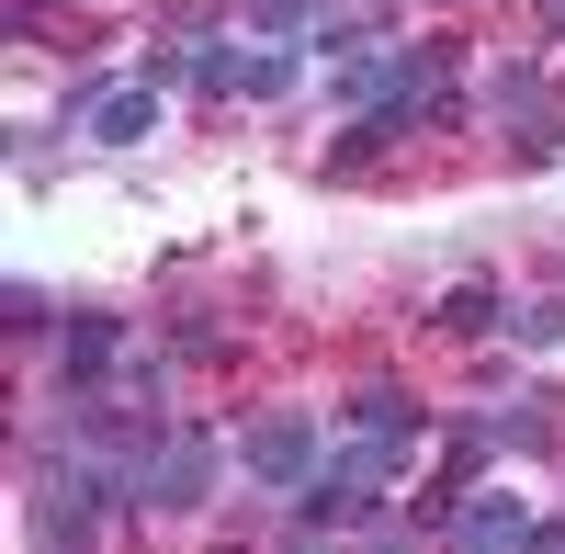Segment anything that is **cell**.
Wrapping results in <instances>:
<instances>
[{"label":"cell","mask_w":565,"mask_h":554,"mask_svg":"<svg viewBox=\"0 0 565 554\" xmlns=\"http://www.w3.org/2000/svg\"><path fill=\"white\" fill-rule=\"evenodd\" d=\"M543 23H554V34H565V0H543Z\"/></svg>","instance_id":"obj_13"},{"label":"cell","mask_w":565,"mask_h":554,"mask_svg":"<svg viewBox=\"0 0 565 554\" xmlns=\"http://www.w3.org/2000/svg\"><path fill=\"white\" fill-rule=\"evenodd\" d=\"M181 68H193V90H204V103H215V90H249V57H238L226 34H204L193 57H181Z\"/></svg>","instance_id":"obj_7"},{"label":"cell","mask_w":565,"mask_h":554,"mask_svg":"<svg viewBox=\"0 0 565 554\" xmlns=\"http://www.w3.org/2000/svg\"><path fill=\"white\" fill-rule=\"evenodd\" d=\"M441 317H452V329H498V317H509V306H498V284H487V295H452Z\"/></svg>","instance_id":"obj_11"},{"label":"cell","mask_w":565,"mask_h":554,"mask_svg":"<svg viewBox=\"0 0 565 554\" xmlns=\"http://www.w3.org/2000/svg\"><path fill=\"white\" fill-rule=\"evenodd\" d=\"M306 12H317V0H249V23H260V34H295Z\"/></svg>","instance_id":"obj_12"},{"label":"cell","mask_w":565,"mask_h":554,"mask_svg":"<svg viewBox=\"0 0 565 554\" xmlns=\"http://www.w3.org/2000/svg\"><path fill=\"white\" fill-rule=\"evenodd\" d=\"M452 532H463V543H532V510H521L509 487H476V498L452 510Z\"/></svg>","instance_id":"obj_6"},{"label":"cell","mask_w":565,"mask_h":554,"mask_svg":"<svg viewBox=\"0 0 565 554\" xmlns=\"http://www.w3.org/2000/svg\"><path fill=\"white\" fill-rule=\"evenodd\" d=\"M565 90L543 79V68H487V114H498V136H509V148H521V159H554L565 148Z\"/></svg>","instance_id":"obj_2"},{"label":"cell","mask_w":565,"mask_h":554,"mask_svg":"<svg viewBox=\"0 0 565 554\" xmlns=\"http://www.w3.org/2000/svg\"><path fill=\"white\" fill-rule=\"evenodd\" d=\"M148 125H159V90H148V79H114V90H90V136H103V148H136Z\"/></svg>","instance_id":"obj_5"},{"label":"cell","mask_w":565,"mask_h":554,"mask_svg":"<svg viewBox=\"0 0 565 554\" xmlns=\"http://www.w3.org/2000/svg\"><path fill=\"white\" fill-rule=\"evenodd\" d=\"M509 329H521L532 351H543V340H565V295H532V306H509Z\"/></svg>","instance_id":"obj_10"},{"label":"cell","mask_w":565,"mask_h":554,"mask_svg":"<svg viewBox=\"0 0 565 554\" xmlns=\"http://www.w3.org/2000/svg\"><path fill=\"white\" fill-rule=\"evenodd\" d=\"M215 465H226V452H215V430H170L159 452H148V510H204V498H215Z\"/></svg>","instance_id":"obj_3"},{"label":"cell","mask_w":565,"mask_h":554,"mask_svg":"<svg viewBox=\"0 0 565 554\" xmlns=\"http://www.w3.org/2000/svg\"><path fill=\"white\" fill-rule=\"evenodd\" d=\"M351 419L362 430H418V396L407 385H351Z\"/></svg>","instance_id":"obj_8"},{"label":"cell","mask_w":565,"mask_h":554,"mask_svg":"<svg viewBox=\"0 0 565 554\" xmlns=\"http://www.w3.org/2000/svg\"><path fill=\"white\" fill-rule=\"evenodd\" d=\"M295 79H306V57H295V45H271V57H249V103H282Z\"/></svg>","instance_id":"obj_9"},{"label":"cell","mask_w":565,"mask_h":554,"mask_svg":"<svg viewBox=\"0 0 565 554\" xmlns=\"http://www.w3.org/2000/svg\"><path fill=\"white\" fill-rule=\"evenodd\" d=\"M238 465H249L260 487H282V498H295V487H317V476H328V430L306 419V407H260V419H249V441H238Z\"/></svg>","instance_id":"obj_1"},{"label":"cell","mask_w":565,"mask_h":554,"mask_svg":"<svg viewBox=\"0 0 565 554\" xmlns=\"http://www.w3.org/2000/svg\"><path fill=\"white\" fill-rule=\"evenodd\" d=\"M114 351H125V329H114L103 306L68 317V340H57V385H68V396H103V385H114Z\"/></svg>","instance_id":"obj_4"}]
</instances>
